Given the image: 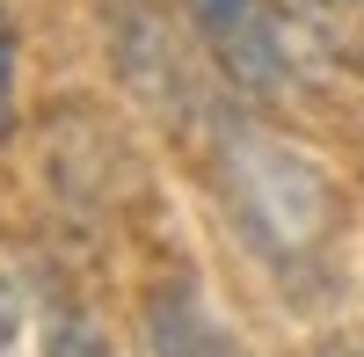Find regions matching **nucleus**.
<instances>
[{
  "label": "nucleus",
  "instance_id": "5",
  "mask_svg": "<svg viewBox=\"0 0 364 357\" xmlns=\"http://www.w3.org/2000/svg\"><path fill=\"white\" fill-rule=\"evenodd\" d=\"M314 357H364V350H357V343H321Z\"/></svg>",
  "mask_w": 364,
  "mask_h": 357
},
{
  "label": "nucleus",
  "instance_id": "3",
  "mask_svg": "<svg viewBox=\"0 0 364 357\" xmlns=\"http://www.w3.org/2000/svg\"><path fill=\"white\" fill-rule=\"evenodd\" d=\"M22 117V37H15V8L0 0V132H15Z\"/></svg>",
  "mask_w": 364,
  "mask_h": 357
},
{
  "label": "nucleus",
  "instance_id": "1",
  "mask_svg": "<svg viewBox=\"0 0 364 357\" xmlns=\"http://www.w3.org/2000/svg\"><path fill=\"white\" fill-rule=\"evenodd\" d=\"M190 29L204 37V51L219 58V73L248 95H277L291 80V58H284V29L269 0H182Z\"/></svg>",
  "mask_w": 364,
  "mask_h": 357
},
{
  "label": "nucleus",
  "instance_id": "2",
  "mask_svg": "<svg viewBox=\"0 0 364 357\" xmlns=\"http://www.w3.org/2000/svg\"><path fill=\"white\" fill-rule=\"evenodd\" d=\"M146 343H154V357H248L233 343V329H219L190 292L154 299V314H146Z\"/></svg>",
  "mask_w": 364,
  "mask_h": 357
},
{
  "label": "nucleus",
  "instance_id": "4",
  "mask_svg": "<svg viewBox=\"0 0 364 357\" xmlns=\"http://www.w3.org/2000/svg\"><path fill=\"white\" fill-rule=\"evenodd\" d=\"M44 357H109V343H102V329L87 314H51V329H44Z\"/></svg>",
  "mask_w": 364,
  "mask_h": 357
}]
</instances>
